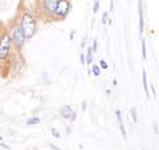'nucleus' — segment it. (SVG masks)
<instances>
[{
	"label": "nucleus",
	"instance_id": "obj_1",
	"mask_svg": "<svg viewBox=\"0 0 159 150\" xmlns=\"http://www.w3.org/2000/svg\"><path fill=\"white\" fill-rule=\"evenodd\" d=\"M19 26L21 27L27 40L32 39L37 32V20L31 12H28V11L21 12L20 19H19Z\"/></svg>",
	"mask_w": 159,
	"mask_h": 150
},
{
	"label": "nucleus",
	"instance_id": "obj_2",
	"mask_svg": "<svg viewBox=\"0 0 159 150\" xmlns=\"http://www.w3.org/2000/svg\"><path fill=\"white\" fill-rule=\"evenodd\" d=\"M12 41L9 37V32L3 31L0 33V61L6 63L11 57L12 53Z\"/></svg>",
	"mask_w": 159,
	"mask_h": 150
},
{
	"label": "nucleus",
	"instance_id": "obj_3",
	"mask_svg": "<svg viewBox=\"0 0 159 150\" xmlns=\"http://www.w3.org/2000/svg\"><path fill=\"white\" fill-rule=\"evenodd\" d=\"M9 37H11V41H12V45L15 47L16 51H21L23 47L25 45V41H27V37L24 35L21 27L19 24H15L12 26L11 31H9Z\"/></svg>",
	"mask_w": 159,
	"mask_h": 150
},
{
	"label": "nucleus",
	"instance_id": "obj_4",
	"mask_svg": "<svg viewBox=\"0 0 159 150\" xmlns=\"http://www.w3.org/2000/svg\"><path fill=\"white\" fill-rule=\"evenodd\" d=\"M72 9V3L70 0H57V6L56 9L53 12V17L54 20H64L66 19V16L69 15Z\"/></svg>",
	"mask_w": 159,
	"mask_h": 150
},
{
	"label": "nucleus",
	"instance_id": "obj_5",
	"mask_svg": "<svg viewBox=\"0 0 159 150\" xmlns=\"http://www.w3.org/2000/svg\"><path fill=\"white\" fill-rule=\"evenodd\" d=\"M56 6H57V0H41V8L48 17H53V12L56 9Z\"/></svg>",
	"mask_w": 159,
	"mask_h": 150
},
{
	"label": "nucleus",
	"instance_id": "obj_6",
	"mask_svg": "<svg viewBox=\"0 0 159 150\" xmlns=\"http://www.w3.org/2000/svg\"><path fill=\"white\" fill-rule=\"evenodd\" d=\"M60 114H61L62 118L70 120V121H74L76 117H77V113L73 110V108L70 106V105H64V106H61V109H60Z\"/></svg>",
	"mask_w": 159,
	"mask_h": 150
},
{
	"label": "nucleus",
	"instance_id": "obj_7",
	"mask_svg": "<svg viewBox=\"0 0 159 150\" xmlns=\"http://www.w3.org/2000/svg\"><path fill=\"white\" fill-rule=\"evenodd\" d=\"M138 13H139V36H143L145 31V19H143V8H142V0H138Z\"/></svg>",
	"mask_w": 159,
	"mask_h": 150
},
{
	"label": "nucleus",
	"instance_id": "obj_8",
	"mask_svg": "<svg viewBox=\"0 0 159 150\" xmlns=\"http://www.w3.org/2000/svg\"><path fill=\"white\" fill-rule=\"evenodd\" d=\"M142 82H143V89H145L146 97H147V100H150V92H148V82H147V73H146L145 68L142 69Z\"/></svg>",
	"mask_w": 159,
	"mask_h": 150
},
{
	"label": "nucleus",
	"instance_id": "obj_9",
	"mask_svg": "<svg viewBox=\"0 0 159 150\" xmlns=\"http://www.w3.org/2000/svg\"><path fill=\"white\" fill-rule=\"evenodd\" d=\"M85 57H86V64H90L93 63V59H94V51H93V47L89 45L86 49V53H85Z\"/></svg>",
	"mask_w": 159,
	"mask_h": 150
},
{
	"label": "nucleus",
	"instance_id": "obj_10",
	"mask_svg": "<svg viewBox=\"0 0 159 150\" xmlns=\"http://www.w3.org/2000/svg\"><path fill=\"white\" fill-rule=\"evenodd\" d=\"M40 121H41V120H40L39 117H31V118H28L27 120V125L28 126H32V125H37V124H40Z\"/></svg>",
	"mask_w": 159,
	"mask_h": 150
},
{
	"label": "nucleus",
	"instance_id": "obj_11",
	"mask_svg": "<svg viewBox=\"0 0 159 150\" xmlns=\"http://www.w3.org/2000/svg\"><path fill=\"white\" fill-rule=\"evenodd\" d=\"M92 74L96 76V77L101 76V68H99V65H93L92 67Z\"/></svg>",
	"mask_w": 159,
	"mask_h": 150
},
{
	"label": "nucleus",
	"instance_id": "obj_12",
	"mask_svg": "<svg viewBox=\"0 0 159 150\" xmlns=\"http://www.w3.org/2000/svg\"><path fill=\"white\" fill-rule=\"evenodd\" d=\"M141 43H142V59L146 60V57H147V53H146V40L142 39Z\"/></svg>",
	"mask_w": 159,
	"mask_h": 150
},
{
	"label": "nucleus",
	"instance_id": "obj_13",
	"mask_svg": "<svg viewBox=\"0 0 159 150\" xmlns=\"http://www.w3.org/2000/svg\"><path fill=\"white\" fill-rule=\"evenodd\" d=\"M51 133H52V136H53L54 138H61V134H60V132L57 130L56 128H52V129H51Z\"/></svg>",
	"mask_w": 159,
	"mask_h": 150
},
{
	"label": "nucleus",
	"instance_id": "obj_14",
	"mask_svg": "<svg viewBox=\"0 0 159 150\" xmlns=\"http://www.w3.org/2000/svg\"><path fill=\"white\" fill-rule=\"evenodd\" d=\"M131 116H133V122L137 124L138 117H137V109L135 108H131Z\"/></svg>",
	"mask_w": 159,
	"mask_h": 150
},
{
	"label": "nucleus",
	"instance_id": "obj_15",
	"mask_svg": "<svg viewBox=\"0 0 159 150\" xmlns=\"http://www.w3.org/2000/svg\"><path fill=\"white\" fill-rule=\"evenodd\" d=\"M99 9V0H94V4H93V12L97 13Z\"/></svg>",
	"mask_w": 159,
	"mask_h": 150
},
{
	"label": "nucleus",
	"instance_id": "obj_16",
	"mask_svg": "<svg viewBox=\"0 0 159 150\" xmlns=\"http://www.w3.org/2000/svg\"><path fill=\"white\" fill-rule=\"evenodd\" d=\"M119 130H121V133H122V137L123 138H127V134H126V130H125V126H123V124H119Z\"/></svg>",
	"mask_w": 159,
	"mask_h": 150
},
{
	"label": "nucleus",
	"instance_id": "obj_17",
	"mask_svg": "<svg viewBox=\"0 0 159 150\" xmlns=\"http://www.w3.org/2000/svg\"><path fill=\"white\" fill-rule=\"evenodd\" d=\"M99 68H101V69H107L109 68L107 63L105 61V60H99Z\"/></svg>",
	"mask_w": 159,
	"mask_h": 150
},
{
	"label": "nucleus",
	"instance_id": "obj_18",
	"mask_svg": "<svg viewBox=\"0 0 159 150\" xmlns=\"http://www.w3.org/2000/svg\"><path fill=\"white\" fill-rule=\"evenodd\" d=\"M107 20H109V13H107V12H103L101 23H102V24H107Z\"/></svg>",
	"mask_w": 159,
	"mask_h": 150
},
{
	"label": "nucleus",
	"instance_id": "obj_19",
	"mask_svg": "<svg viewBox=\"0 0 159 150\" xmlns=\"http://www.w3.org/2000/svg\"><path fill=\"white\" fill-rule=\"evenodd\" d=\"M116 116H117V120H118V124H123L122 116H121V110H116Z\"/></svg>",
	"mask_w": 159,
	"mask_h": 150
},
{
	"label": "nucleus",
	"instance_id": "obj_20",
	"mask_svg": "<svg viewBox=\"0 0 159 150\" xmlns=\"http://www.w3.org/2000/svg\"><path fill=\"white\" fill-rule=\"evenodd\" d=\"M150 91H151V93H152L154 98H155V97H157V91H155V88H154V82L150 84Z\"/></svg>",
	"mask_w": 159,
	"mask_h": 150
},
{
	"label": "nucleus",
	"instance_id": "obj_21",
	"mask_svg": "<svg viewBox=\"0 0 159 150\" xmlns=\"http://www.w3.org/2000/svg\"><path fill=\"white\" fill-rule=\"evenodd\" d=\"M80 60H81V64H86V57H85V53H81V54H80Z\"/></svg>",
	"mask_w": 159,
	"mask_h": 150
},
{
	"label": "nucleus",
	"instance_id": "obj_22",
	"mask_svg": "<svg viewBox=\"0 0 159 150\" xmlns=\"http://www.w3.org/2000/svg\"><path fill=\"white\" fill-rule=\"evenodd\" d=\"M97 47H98L97 39H94V40H93V51H94V52H96V51H97Z\"/></svg>",
	"mask_w": 159,
	"mask_h": 150
},
{
	"label": "nucleus",
	"instance_id": "obj_23",
	"mask_svg": "<svg viewBox=\"0 0 159 150\" xmlns=\"http://www.w3.org/2000/svg\"><path fill=\"white\" fill-rule=\"evenodd\" d=\"M49 148H52L53 150H61V149H58V148L56 146V145H53V143H49Z\"/></svg>",
	"mask_w": 159,
	"mask_h": 150
},
{
	"label": "nucleus",
	"instance_id": "obj_24",
	"mask_svg": "<svg viewBox=\"0 0 159 150\" xmlns=\"http://www.w3.org/2000/svg\"><path fill=\"white\" fill-rule=\"evenodd\" d=\"M82 110H86V101H82Z\"/></svg>",
	"mask_w": 159,
	"mask_h": 150
},
{
	"label": "nucleus",
	"instance_id": "obj_25",
	"mask_svg": "<svg viewBox=\"0 0 159 150\" xmlns=\"http://www.w3.org/2000/svg\"><path fill=\"white\" fill-rule=\"evenodd\" d=\"M113 9H114V0L110 2V11H113Z\"/></svg>",
	"mask_w": 159,
	"mask_h": 150
},
{
	"label": "nucleus",
	"instance_id": "obj_26",
	"mask_svg": "<svg viewBox=\"0 0 159 150\" xmlns=\"http://www.w3.org/2000/svg\"><path fill=\"white\" fill-rule=\"evenodd\" d=\"M2 146H3L4 149H9V146H8V145H6V143H2Z\"/></svg>",
	"mask_w": 159,
	"mask_h": 150
},
{
	"label": "nucleus",
	"instance_id": "obj_27",
	"mask_svg": "<svg viewBox=\"0 0 159 150\" xmlns=\"http://www.w3.org/2000/svg\"><path fill=\"white\" fill-rule=\"evenodd\" d=\"M107 24H109V26H111V24H113V20L109 19V20H107Z\"/></svg>",
	"mask_w": 159,
	"mask_h": 150
},
{
	"label": "nucleus",
	"instance_id": "obj_28",
	"mask_svg": "<svg viewBox=\"0 0 159 150\" xmlns=\"http://www.w3.org/2000/svg\"><path fill=\"white\" fill-rule=\"evenodd\" d=\"M2 141H3V137H2V136H0V142H2Z\"/></svg>",
	"mask_w": 159,
	"mask_h": 150
},
{
	"label": "nucleus",
	"instance_id": "obj_29",
	"mask_svg": "<svg viewBox=\"0 0 159 150\" xmlns=\"http://www.w3.org/2000/svg\"><path fill=\"white\" fill-rule=\"evenodd\" d=\"M142 150H145V149H142Z\"/></svg>",
	"mask_w": 159,
	"mask_h": 150
}]
</instances>
